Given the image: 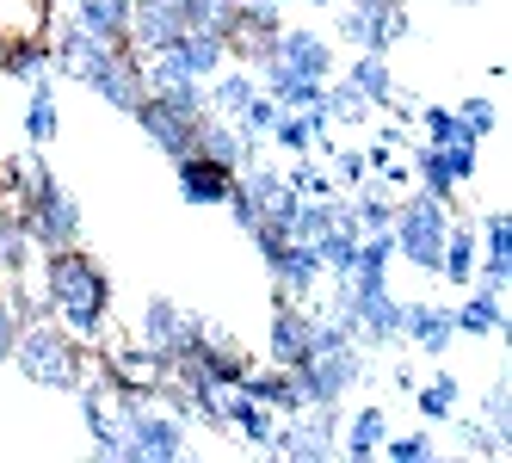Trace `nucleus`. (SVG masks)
Returning <instances> with one entry per match:
<instances>
[{"label": "nucleus", "mask_w": 512, "mask_h": 463, "mask_svg": "<svg viewBox=\"0 0 512 463\" xmlns=\"http://www.w3.org/2000/svg\"><path fill=\"white\" fill-rule=\"evenodd\" d=\"M31 266H38V303L50 322H62L87 346L112 328V272L99 266V254L75 241V247H44Z\"/></svg>", "instance_id": "f257e3e1"}, {"label": "nucleus", "mask_w": 512, "mask_h": 463, "mask_svg": "<svg viewBox=\"0 0 512 463\" xmlns=\"http://www.w3.org/2000/svg\"><path fill=\"white\" fill-rule=\"evenodd\" d=\"M13 365L31 389H56V396H75V383L93 371V346L75 340L62 322L38 315V322H19V340H13Z\"/></svg>", "instance_id": "f03ea898"}, {"label": "nucleus", "mask_w": 512, "mask_h": 463, "mask_svg": "<svg viewBox=\"0 0 512 463\" xmlns=\"http://www.w3.org/2000/svg\"><path fill=\"white\" fill-rule=\"evenodd\" d=\"M13 204H19V223H25V235H31V247H38V254H44V247H75V241L87 235L81 198L44 167V155H38V167H31V186H25Z\"/></svg>", "instance_id": "7ed1b4c3"}, {"label": "nucleus", "mask_w": 512, "mask_h": 463, "mask_svg": "<svg viewBox=\"0 0 512 463\" xmlns=\"http://www.w3.org/2000/svg\"><path fill=\"white\" fill-rule=\"evenodd\" d=\"M56 75H68V81H81L93 99H105L112 112H136L142 99H149V81H142V56L130 50V44H93L87 56H75L68 68H56Z\"/></svg>", "instance_id": "20e7f679"}, {"label": "nucleus", "mask_w": 512, "mask_h": 463, "mask_svg": "<svg viewBox=\"0 0 512 463\" xmlns=\"http://www.w3.org/2000/svg\"><path fill=\"white\" fill-rule=\"evenodd\" d=\"M389 235H395V260H408V266H420V272L438 278V254H445V235H451V204H438L426 192L395 198Z\"/></svg>", "instance_id": "39448f33"}, {"label": "nucleus", "mask_w": 512, "mask_h": 463, "mask_svg": "<svg viewBox=\"0 0 512 463\" xmlns=\"http://www.w3.org/2000/svg\"><path fill=\"white\" fill-rule=\"evenodd\" d=\"M364 371H371V365H364L358 346H327V352H309L290 377H297L303 408H321V402H346L352 389L364 383Z\"/></svg>", "instance_id": "423d86ee"}, {"label": "nucleus", "mask_w": 512, "mask_h": 463, "mask_svg": "<svg viewBox=\"0 0 512 463\" xmlns=\"http://www.w3.org/2000/svg\"><path fill=\"white\" fill-rule=\"evenodd\" d=\"M414 38V19H408V7H383V13H364V7H340V19H334V44H346V50H377V56H395V44H408Z\"/></svg>", "instance_id": "0eeeda50"}, {"label": "nucleus", "mask_w": 512, "mask_h": 463, "mask_svg": "<svg viewBox=\"0 0 512 463\" xmlns=\"http://www.w3.org/2000/svg\"><path fill=\"white\" fill-rule=\"evenodd\" d=\"M266 272H272V303H315V297H321V284H327L321 254H315L309 241H297V235L284 241V254H278V260H266Z\"/></svg>", "instance_id": "6e6552de"}, {"label": "nucleus", "mask_w": 512, "mask_h": 463, "mask_svg": "<svg viewBox=\"0 0 512 463\" xmlns=\"http://www.w3.org/2000/svg\"><path fill=\"white\" fill-rule=\"evenodd\" d=\"M272 62L290 68V75H309V81H334V75H340L334 38H327V31H303V25H284V31H278Z\"/></svg>", "instance_id": "1a4fd4ad"}, {"label": "nucleus", "mask_w": 512, "mask_h": 463, "mask_svg": "<svg viewBox=\"0 0 512 463\" xmlns=\"http://www.w3.org/2000/svg\"><path fill=\"white\" fill-rule=\"evenodd\" d=\"M315 352V309L309 303H272V322H266V365L297 371Z\"/></svg>", "instance_id": "9d476101"}, {"label": "nucleus", "mask_w": 512, "mask_h": 463, "mask_svg": "<svg viewBox=\"0 0 512 463\" xmlns=\"http://www.w3.org/2000/svg\"><path fill=\"white\" fill-rule=\"evenodd\" d=\"M192 155H204V161H216V167H235V173H241L247 161H260V155H266V136H241L235 118L204 112L198 130H192Z\"/></svg>", "instance_id": "9b49d317"}, {"label": "nucleus", "mask_w": 512, "mask_h": 463, "mask_svg": "<svg viewBox=\"0 0 512 463\" xmlns=\"http://www.w3.org/2000/svg\"><path fill=\"white\" fill-rule=\"evenodd\" d=\"M130 118H136V130H142V136H149V149H155V155H167V161L192 155V130H198V118L173 112V105H161V99H142Z\"/></svg>", "instance_id": "f8f14e48"}, {"label": "nucleus", "mask_w": 512, "mask_h": 463, "mask_svg": "<svg viewBox=\"0 0 512 463\" xmlns=\"http://www.w3.org/2000/svg\"><path fill=\"white\" fill-rule=\"evenodd\" d=\"M173 186H179V198H186L192 210H216L235 192V167H216L204 155H179L173 161Z\"/></svg>", "instance_id": "ddd939ff"}, {"label": "nucleus", "mask_w": 512, "mask_h": 463, "mask_svg": "<svg viewBox=\"0 0 512 463\" xmlns=\"http://www.w3.org/2000/svg\"><path fill=\"white\" fill-rule=\"evenodd\" d=\"M340 81L371 105V112H395V99H401V81H395V68H389V56H377V50H358L346 68H340Z\"/></svg>", "instance_id": "4468645a"}, {"label": "nucleus", "mask_w": 512, "mask_h": 463, "mask_svg": "<svg viewBox=\"0 0 512 463\" xmlns=\"http://www.w3.org/2000/svg\"><path fill=\"white\" fill-rule=\"evenodd\" d=\"M451 334H457V322H451V303H408V322H401V340H408L420 359H445L451 352Z\"/></svg>", "instance_id": "2eb2a0df"}, {"label": "nucleus", "mask_w": 512, "mask_h": 463, "mask_svg": "<svg viewBox=\"0 0 512 463\" xmlns=\"http://www.w3.org/2000/svg\"><path fill=\"white\" fill-rule=\"evenodd\" d=\"M173 38H179L173 0H136V7H130V50L136 56H167Z\"/></svg>", "instance_id": "dca6fc26"}, {"label": "nucleus", "mask_w": 512, "mask_h": 463, "mask_svg": "<svg viewBox=\"0 0 512 463\" xmlns=\"http://www.w3.org/2000/svg\"><path fill=\"white\" fill-rule=\"evenodd\" d=\"M0 75H7V81H25V87L38 81V75H56L44 31H7V44H0Z\"/></svg>", "instance_id": "f3484780"}, {"label": "nucleus", "mask_w": 512, "mask_h": 463, "mask_svg": "<svg viewBox=\"0 0 512 463\" xmlns=\"http://www.w3.org/2000/svg\"><path fill=\"white\" fill-rule=\"evenodd\" d=\"M216 402H223V420H229V433H241L253 451H266V445H272V426H278V414H272L266 402H253L241 383H235V389H216Z\"/></svg>", "instance_id": "a211bd4d"}, {"label": "nucleus", "mask_w": 512, "mask_h": 463, "mask_svg": "<svg viewBox=\"0 0 512 463\" xmlns=\"http://www.w3.org/2000/svg\"><path fill=\"white\" fill-rule=\"evenodd\" d=\"M451 322L469 340H494V334L506 340V297L500 291H482V284H469V297L451 303Z\"/></svg>", "instance_id": "6ab92c4d"}, {"label": "nucleus", "mask_w": 512, "mask_h": 463, "mask_svg": "<svg viewBox=\"0 0 512 463\" xmlns=\"http://www.w3.org/2000/svg\"><path fill=\"white\" fill-rule=\"evenodd\" d=\"M383 439H389V414L377 402L371 408H352L340 420V457H352V463H371L383 451Z\"/></svg>", "instance_id": "aec40b11"}, {"label": "nucleus", "mask_w": 512, "mask_h": 463, "mask_svg": "<svg viewBox=\"0 0 512 463\" xmlns=\"http://www.w3.org/2000/svg\"><path fill=\"white\" fill-rule=\"evenodd\" d=\"M62 136V105H56V81L38 75L25 93V142L31 149H50V142Z\"/></svg>", "instance_id": "412c9836"}, {"label": "nucleus", "mask_w": 512, "mask_h": 463, "mask_svg": "<svg viewBox=\"0 0 512 463\" xmlns=\"http://www.w3.org/2000/svg\"><path fill=\"white\" fill-rule=\"evenodd\" d=\"M167 56H173V68H186L192 81H210L216 68L229 62V50H223V38H216V31H179Z\"/></svg>", "instance_id": "4be33fe9"}, {"label": "nucleus", "mask_w": 512, "mask_h": 463, "mask_svg": "<svg viewBox=\"0 0 512 463\" xmlns=\"http://www.w3.org/2000/svg\"><path fill=\"white\" fill-rule=\"evenodd\" d=\"M241 389H247L253 402H266L272 414H297V408H303V396H297V377H290L284 365H247Z\"/></svg>", "instance_id": "5701e85b"}, {"label": "nucleus", "mask_w": 512, "mask_h": 463, "mask_svg": "<svg viewBox=\"0 0 512 463\" xmlns=\"http://www.w3.org/2000/svg\"><path fill=\"white\" fill-rule=\"evenodd\" d=\"M253 75H260V87L278 99V112H315V105H321V87H327V81H309V75H290V68H278V62L253 68Z\"/></svg>", "instance_id": "b1692460"}, {"label": "nucleus", "mask_w": 512, "mask_h": 463, "mask_svg": "<svg viewBox=\"0 0 512 463\" xmlns=\"http://www.w3.org/2000/svg\"><path fill=\"white\" fill-rule=\"evenodd\" d=\"M179 328H186V309H179L173 297H142V315H136V340L142 346H155V352H173V340H179Z\"/></svg>", "instance_id": "393cba45"}, {"label": "nucleus", "mask_w": 512, "mask_h": 463, "mask_svg": "<svg viewBox=\"0 0 512 463\" xmlns=\"http://www.w3.org/2000/svg\"><path fill=\"white\" fill-rule=\"evenodd\" d=\"M31 260H38V247H31V235L19 223V204L0 198V278H25Z\"/></svg>", "instance_id": "a878e982"}, {"label": "nucleus", "mask_w": 512, "mask_h": 463, "mask_svg": "<svg viewBox=\"0 0 512 463\" xmlns=\"http://www.w3.org/2000/svg\"><path fill=\"white\" fill-rule=\"evenodd\" d=\"M130 7H136V0H75L68 13H75V19L93 31V38H105V44H130Z\"/></svg>", "instance_id": "bb28decb"}, {"label": "nucleus", "mask_w": 512, "mask_h": 463, "mask_svg": "<svg viewBox=\"0 0 512 463\" xmlns=\"http://www.w3.org/2000/svg\"><path fill=\"white\" fill-rule=\"evenodd\" d=\"M408 167H414V180H420V192H426V198L457 204V173H451V161H445V155H438V142H426V136H420V149L408 155Z\"/></svg>", "instance_id": "cd10ccee"}, {"label": "nucleus", "mask_w": 512, "mask_h": 463, "mask_svg": "<svg viewBox=\"0 0 512 463\" xmlns=\"http://www.w3.org/2000/svg\"><path fill=\"white\" fill-rule=\"evenodd\" d=\"M408 396H414V408H420V420H426V426H445V420L457 414V402H463V383H457L451 371H438V377L414 383Z\"/></svg>", "instance_id": "c85d7f7f"}, {"label": "nucleus", "mask_w": 512, "mask_h": 463, "mask_svg": "<svg viewBox=\"0 0 512 463\" xmlns=\"http://www.w3.org/2000/svg\"><path fill=\"white\" fill-rule=\"evenodd\" d=\"M438 278L451 284V291H469L475 278V229L451 217V235H445V254H438Z\"/></svg>", "instance_id": "c756f323"}, {"label": "nucleus", "mask_w": 512, "mask_h": 463, "mask_svg": "<svg viewBox=\"0 0 512 463\" xmlns=\"http://www.w3.org/2000/svg\"><path fill=\"white\" fill-rule=\"evenodd\" d=\"M235 7L241 0H173V19H179V31H216V38H229Z\"/></svg>", "instance_id": "7c9ffc66"}, {"label": "nucleus", "mask_w": 512, "mask_h": 463, "mask_svg": "<svg viewBox=\"0 0 512 463\" xmlns=\"http://www.w3.org/2000/svg\"><path fill=\"white\" fill-rule=\"evenodd\" d=\"M445 426H451V445H457L463 457H506V451H512V439L494 433L488 420H457V414H451Z\"/></svg>", "instance_id": "2f4dec72"}, {"label": "nucleus", "mask_w": 512, "mask_h": 463, "mask_svg": "<svg viewBox=\"0 0 512 463\" xmlns=\"http://www.w3.org/2000/svg\"><path fill=\"white\" fill-rule=\"evenodd\" d=\"M315 155H327V173H334V186H340V192H358L364 180H371L364 155H358V149H340L334 136H321V142H315Z\"/></svg>", "instance_id": "473e14b6"}, {"label": "nucleus", "mask_w": 512, "mask_h": 463, "mask_svg": "<svg viewBox=\"0 0 512 463\" xmlns=\"http://www.w3.org/2000/svg\"><path fill=\"white\" fill-rule=\"evenodd\" d=\"M284 186L297 192V198H334L340 186H334V173H327L315 155H290V167H284Z\"/></svg>", "instance_id": "72a5a7b5"}, {"label": "nucleus", "mask_w": 512, "mask_h": 463, "mask_svg": "<svg viewBox=\"0 0 512 463\" xmlns=\"http://www.w3.org/2000/svg\"><path fill=\"white\" fill-rule=\"evenodd\" d=\"M346 204H352V223H358L364 235H371V229H389V223H395V198H389V186H358Z\"/></svg>", "instance_id": "f704fd0d"}, {"label": "nucleus", "mask_w": 512, "mask_h": 463, "mask_svg": "<svg viewBox=\"0 0 512 463\" xmlns=\"http://www.w3.org/2000/svg\"><path fill=\"white\" fill-rule=\"evenodd\" d=\"M377 457H389V463H432L438 457V439L426 433V426H414V433H389Z\"/></svg>", "instance_id": "c9c22d12"}, {"label": "nucleus", "mask_w": 512, "mask_h": 463, "mask_svg": "<svg viewBox=\"0 0 512 463\" xmlns=\"http://www.w3.org/2000/svg\"><path fill=\"white\" fill-rule=\"evenodd\" d=\"M451 112H457V118H463L475 136H482V142H488V136H500V99H488V93H469V99H457Z\"/></svg>", "instance_id": "e433bc0d"}, {"label": "nucleus", "mask_w": 512, "mask_h": 463, "mask_svg": "<svg viewBox=\"0 0 512 463\" xmlns=\"http://www.w3.org/2000/svg\"><path fill=\"white\" fill-rule=\"evenodd\" d=\"M235 124H241V136H266V130L278 124V99L260 87V93H253V99L241 105V112H235Z\"/></svg>", "instance_id": "4c0bfd02"}, {"label": "nucleus", "mask_w": 512, "mask_h": 463, "mask_svg": "<svg viewBox=\"0 0 512 463\" xmlns=\"http://www.w3.org/2000/svg\"><path fill=\"white\" fill-rule=\"evenodd\" d=\"M482 420L494 426V433H506V439H512V389H506V377H494V383H488V396H482Z\"/></svg>", "instance_id": "58836bf2"}, {"label": "nucleus", "mask_w": 512, "mask_h": 463, "mask_svg": "<svg viewBox=\"0 0 512 463\" xmlns=\"http://www.w3.org/2000/svg\"><path fill=\"white\" fill-rule=\"evenodd\" d=\"M13 340H19V315H13V303H7V284H0V365L13 359Z\"/></svg>", "instance_id": "ea45409f"}, {"label": "nucleus", "mask_w": 512, "mask_h": 463, "mask_svg": "<svg viewBox=\"0 0 512 463\" xmlns=\"http://www.w3.org/2000/svg\"><path fill=\"white\" fill-rule=\"evenodd\" d=\"M358 155H364V167H371V173H383V167L395 161V142H389V136H371V142H364Z\"/></svg>", "instance_id": "a19ab883"}, {"label": "nucleus", "mask_w": 512, "mask_h": 463, "mask_svg": "<svg viewBox=\"0 0 512 463\" xmlns=\"http://www.w3.org/2000/svg\"><path fill=\"white\" fill-rule=\"evenodd\" d=\"M303 7H340V0H303Z\"/></svg>", "instance_id": "79ce46f5"}, {"label": "nucleus", "mask_w": 512, "mask_h": 463, "mask_svg": "<svg viewBox=\"0 0 512 463\" xmlns=\"http://www.w3.org/2000/svg\"><path fill=\"white\" fill-rule=\"evenodd\" d=\"M62 7H75V0H50V13H62Z\"/></svg>", "instance_id": "37998d69"}, {"label": "nucleus", "mask_w": 512, "mask_h": 463, "mask_svg": "<svg viewBox=\"0 0 512 463\" xmlns=\"http://www.w3.org/2000/svg\"><path fill=\"white\" fill-rule=\"evenodd\" d=\"M31 7H38V13H50V0H31Z\"/></svg>", "instance_id": "c03bdc74"}, {"label": "nucleus", "mask_w": 512, "mask_h": 463, "mask_svg": "<svg viewBox=\"0 0 512 463\" xmlns=\"http://www.w3.org/2000/svg\"><path fill=\"white\" fill-rule=\"evenodd\" d=\"M278 7H290V0H278Z\"/></svg>", "instance_id": "a18cd8bd"}]
</instances>
